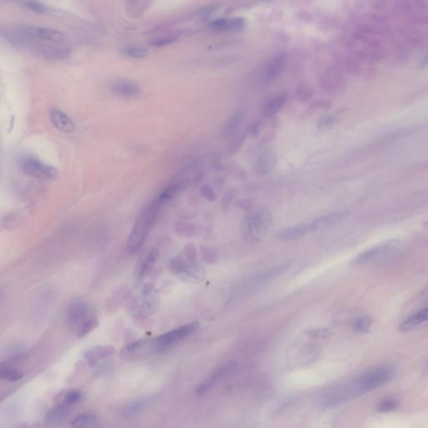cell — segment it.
Wrapping results in <instances>:
<instances>
[{
	"mask_svg": "<svg viewBox=\"0 0 428 428\" xmlns=\"http://www.w3.org/2000/svg\"><path fill=\"white\" fill-rule=\"evenodd\" d=\"M0 36L22 51L45 61H63L71 54L65 35L51 28L22 24L2 25Z\"/></svg>",
	"mask_w": 428,
	"mask_h": 428,
	"instance_id": "1",
	"label": "cell"
},
{
	"mask_svg": "<svg viewBox=\"0 0 428 428\" xmlns=\"http://www.w3.org/2000/svg\"><path fill=\"white\" fill-rule=\"evenodd\" d=\"M162 206L163 204L158 199L155 198L140 212L126 244V249L129 254H137L141 250L153 225L159 217Z\"/></svg>",
	"mask_w": 428,
	"mask_h": 428,
	"instance_id": "2",
	"label": "cell"
},
{
	"mask_svg": "<svg viewBox=\"0 0 428 428\" xmlns=\"http://www.w3.org/2000/svg\"><path fill=\"white\" fill-rule=\"evenodd\" d=\"M67 324L76 336L82 338L98 325V317L95 308L86 300H75L69 306Z\"/></svg>",
	"mask_w": 428,
	"mask_h": 428,
	"instance_id": "3",
	"label": "cell"
},
{
	"mask_svg": "<svg viewBox=\"0 0 428 428\" xmlns=\"http://www.w3.org/2000/svg\"><path fill=\"white\" fill-rule=\"evenodd\" d=\"M170 272L173 275L188 282H200L205 275V271L198 261V255L193 244H187L182 254L169 261Z\"/></svg>",
	"mask_w": 428,
	"mask_h": 428,
	"instance_id": "4",
	"label": "cell"
},
{
	"mask_svg": "<svg viewBox=\"0 0 428 428\" xmlns=\"http://www.w3.org/2000/svg\"><path fill=\"white\" fill-rule=\"evenodd\" d=\"M273 216L264 207L251 208L241 223L242 235L248 243L260 241L272 227Z\"/></svg>",
	"mask_w": 428,
	"mask_h": 428,
	"instance_id": "5",
	"label": "cell"
},
{
	"mask_svg": "<svg viewBox=\"0 0 428 428\" xmlns=\"http://www.w3.org/2000/svg\"><path fill=\"white\" fill-rule=\"evenodd\" d=\"M394 368L388 366L376 367L358 378L354 390L358 393L370 392L390 382L395 376Z\"/></svg>",
	"mask_w": 428,
	"mask_h": 428,
	"instance_id": "6",
	"label": "cell"
},
{
	"mask_svg": "<svg viewBox=\"0 0 428 428\" xmlns=\"http://www.w3.org/2000/svg\"><path fill=\"white\" fill-rule=\"evenodd\" d=\"M198 328L199 324L197 322L183 324L180 327L161 335L154 340L153 346L156 350H165L171 347L177 343L180 342L181 340L185 339L191 334L195 332L198 330Z\"/></svg>",
	"mask_w": 428,
	"mask_h": 428,
	"instance_id": "7",
	"label": "cell"
},
{
	"mask_svg": "<svg viewBox=\"0 0 428 428\" xmlns=\"http://www.w3.org/2000/svg\"><path fill=\"white\" fill-rule=\"evenodd\" d=\"M20 168L25 174L32 178L53 179L58 174L57 169L53 166L48 165L34 156H26L23 158L20 162Z\"/></svg>",
	"mask_w": 428,
	"mask_h": 428,
	"instance_id": "8",
	"label": "cell"
},
{
	"mask_svg": "<svg viewBox=\"0 0 428 428\" xmlns=\"http://www.w3.org/2000/svg\"><path fill=\"white\" fill-rule=\"evenodd\" d=\"M237 368V363L234 361H227L225 363L221 364L220 366L216 367L211 373L208 375V377L206 378L203 382L201 383L199 386H197L195 390L198 397H202L207 394L210 390L214 388L217 383L220 382L221 380L224 378L225 376L232 373V371L235 370Z\"/></svg>",
	"mask_w": 428,
	"mask_h": 428,
	"instance_id": "9",
	"label": "cell"
},
{
	"mask_svg": "<svg viewBox=\"0 0 428 428\" xmlns=\"http://www.w3.org/2000/svg\"><path fill=\"white\" fill-rule=\"evenodd\" d=\"M277 162L278 154L275 149L274 147L267 148L259 156L255 165V171L260 177H265L272 172Z\"/></svg>",
	"mask_w": 428,
	"mask_h": 428,
	"instance_id": "10",
	"label": "cell"
},
{
	"mask_svg": "<svg viewBox=\"0 0 428 428\" xmlns=\"http://www.w3.org/2000/svg\"><path fill=\"white\" fill-rule=\"evenodd\" d=\"M393 245H394V240H386L382 243H380L378 245L372 246L370 248H367L358 254L357 256L352 260V263L354 265H361L367 262H370L374 259L379 257L380 255L385 254V252L390 250Z\"/></svg>",
	"mask_w": 428,
	"mask_h": 428,
	"instance_id": "11",
	"label": "cell"
},
{
	"mask_svg": "<svg viewBox=\"0 0 428 428\" xmlns=\"http://www.w3.org/2000/svg\"><path fill=\"white\" fill-rule=\"evenodd\" d=\"M115 353L116 351L112 346H97L86 352L85 359L90 367L95 368L103 361L112 357Z\"/></svg>",
	"mask_w": 428,
	"mask_h": 428,
	"instance_id": "12",
	"label": "cell"
},
{
	"mask_svg": "<svg viewBox=\"0 0 428 428\" xmlns=\"http://www.w3.org/2000/svg\"><path fill=\"white\" fill-rule=\"evenodd\" d=\"M313 231L315 230L312 223H300L279 230L276 233V239L281 241H292L300 239Z\"/></svg>",
	"mask_w": 428,
	"mask_h": 428,
	"instance_id": "13",
	"label": "cell"
},
{
	"mask_svg": "<svg viewBox=\"0 0 428 428\" xmlns=\"http://www.w3.org/2000/svg\"><path fill=\"white\" fill-rule=\"evenodd\" d=\"M49 119L55 128L64 133H72L76 130V125L70 116L58 108L49 110Z\"/></svg>",
	"mask_w": 428,
	"mask_h": 428,
	"instance_id": "14",
	"label": "cell"
},
{
	"mask_svg": "<svg viewBox=\"0 0 428 428\" xmlns=\"http://www.w3.org/2000/svg\"><path fill=\"white\" fill-rule=\"evenodd\" d=\"M158 258H159V251L156 248H153L141 258L138 262L135 271V278L137 281H141V279L150 272L151 269H153V267L158 260Z\"/></svg>",
	"mask_w": 428,
	"mask_h": 428,
	"instance_id": "15",
	"label": "cell"
},
{
	"mask_svg": "<svg viewBox=\"0 0 428 428\" xmlns=\"http://www.w3.org/2000/svg\"><path fill=\"white\" fill-rule=\"evenodd\" d=\"M156 293L154 289L151 286H147L143 290V294L141 295L139 307L137 308L138 315L140 316H146L150 315L156 308L157 299L156 297Z\"/></svg>",
	"mask_w": 428,
	"mask_h": 428,
	"instance_id": "16",
	"label": "cell"
},
{
	"mask_svg": "<svg viewBox=\"0 0 428 428\" xmlns=\"http://www.w3.org/2000/svg\"><path fill=\"white\" fill-rule=\"evenodd\" d=\"M212 30L217 32H236L244 29L245 19L243 18H218L209 25Z\"/></svg>",
	"mask_w": 428,
	"mask_h": 428,
	"instance_id": "17",
	"label": "cell"
},
{
	"mask_svg": "<svg viewBox=\"0 0 428 428\" xmlns=\"http://www.w3.org/2000/svg\"><path fill=\"white\" fill-rule=\"evenodd\" d=\"M153 401V397L141 398L134 401H129L122 408L121 416L125 419H130L138 414L142 413L147 408L149 404Z\"/></svg>",
	"mask_w": 428,
	"mask_h": 428,
	"instance_id": "18",
	"label": "cell"
},
{
	"mask_svg": "<svg viewBox=\"0 0 428 428\" xmlns=\"http://www.w3.org/2000/svg\"><path fill=\"white\" fill-rule=\"evenodd\" d=\"M111 90L116 95L125 98H133L140 94V87L132 80H117L112 84Z\"/></svg>",
	"mask_w": 428,
	"mask_h": 428,
	"instance_id": "19",
	"label": "cell"
},
{
	"mask_svg": "<svg viewBox=\"0 0 428 428\" xmlns=\"http://www.w3.org/2000/svg\"><path fill=\"white\" fill-rule=\"evenodd\" d=\"M349 215V212L346 211H337L330 214H324L321 217L315 218V220H313L311 223L315 228V230L320 229H325L329 227L333 226L335 224L339 223L343 219H345Z\"/></svg>",
	"mask_w": 428,
	"mask_h": 428,
	"instance_id": "20",
	"label": "cell"
},
{
	"mask_svg": "<svg viewBox=\"0 0 428 428\" xmlns=\"http://www.w3.org/2000/svg\"><path fill=\"white\" fill-rule=\"evenodd\" d=\"M188 185H189L188 180L183 179V180L178 181L176 183L170 184L169 186L166 187L165 189L162 190V192L159 193V195L156 198L164 205L165 203L169 202L173 198L178 196L179 193L183 192L184 190L187 189Z\"/></svg>",
	"mask_w": 428,
	"mask_h": 428,
	"instance_id": "21",
	"label": "cell"
},
{
	"mask_svg": "<svg viewBox=\"0 0 428 428\" xmlns=\"http://www.w3.org/2000/svg\"><path fill=\"white\" fill-rule=\"evenodd\" d=\"M428 306H425L424 308L419 309L418 311H416V313H414L413 315L409 316L408 318L406 319L400 324L399 331L400 332H407L409 330H413L414 328L417 327L423 323H425L426 321H428Z\"/></svg>",
	"mask_w": 428,
	"mask_h": 428,
	"instance_id": "22",
	"label": "cell"
},
{
	"mask_svg": "<svg viewBox=\"0 0 428 428\" xmlns=\"http://www.w3.org/2000/svg\"><path fill=\"white\" fill-rule=\"evenodd\" d=\"M246 116V111L245 109H240L237 110L235 113L232 114L229 120L225 123L223 127V134L225 137H230L235 134L239 127L241 126L242 123L244 122Z\"/></svg>",
	"mask_w": 428,
	"mask_h": 428,
	"instance_id": "23",
	"label": "cell"
},
{
	"mask_svg": "<svg viewBox=\"0 0 428 428\" xmlns=\"http://www.w3.org/2000/svg\"><path fill=\"white\" fill-rule=\"evenodd\" d=\"M288 95L283 93L269 100L263 108V115L266 117H272L278 114L287 101Z\"/></svg>",
	"mask_w": 428,
	"mask_h": 428,
	"instance_id": "24",
	"label": "cell"
},
{
	"mask_svg": "<svg viewBox=\"0 0 428 428\" xmlns=\"http://www.w3.org/2000/svg\"><path fill=\"white\" fill-rule=\"evenodd\" d=\"M69 414H70V409L66 404L53 407L46 415V424L48 425L59 424L63 422L69 416Z\"/></svg>",
	"mask_w": 428,
	"mask_h": 428,
	"instance_id": "25",
	"label": "cell"
},
{
	"mask_svg": "<svg viewBox=\"0 0 428 428\" xmlns=\"http://www.w3.org/2000/svg\"><path fill=\"white\" fill-rule=\"evenodd\" d=\"M285 61H286L285 55H280L269 63L265 71V77L267 80H273L281 74L285 68Z\"/></svg>",
	"mask_w": 428,
	"mask_h": 428,
	"instance_id": "26",
	"label": "cell"
},
{
	"mask_svg": "<svg viewBox=\"0 0 428 428\" xmlns=\"http://www.w3.org/2000/svg\"><path fill=\"white\" fill-rule=\"evenodd\" d=\"M71 426L74 428H99L100 421L97 416L91 413H84L77 416L71 422Z\"/></svg>",
	"mask_w": 428,
	"mask_h": 428,
	"instance_id": "27",
	"label": "cell"
},
{
	"mask_svg": "<svg viewBox=\"0 0 428 428\" xmlns=\"http://www.w3.org/2000/svg\"><path fill=\"white\" fill-rule=\"evenodd\" d=\"M121 52L123 55L133 59L147 58L149 55V51L146 48H142L140 46H125L121 49Z\"/></svg>",
	"mask_w": 428,
	"mask_h": 428,
	"instance_id": "28",
	"label": "cell"
},
{
	"mask_svg": "<svg viewBox=\"0 0 428 428\" xmlns=\"http://www.w3.org/2000/svg\"><path fill=\"white\" fill-rule=\"evenodd\" d=\"M24 375L12 367L0 365V379L9 382H17L23 378Z\"/></svg>",
	"mask_w": 428,
	"mask_h": 428,
	"instance_id": "29",
	"label": "cell"
},
{
	"mask_svg": "<svg viewBox=\"0 0 428 428\" xmlns=\"http://www.w3.org/2000/svg\"><path fill=\"white\" fill-rule=\"evenodd\" d=\"M338 123L337 117L333 115H323L317 121V128L322 132L330 131Z\"/></svg>",
	"mask_w": 428,
	"mask_h": 428,
	"instance_id": "30",
	"label": "cell"
},
{
	"mask_svg": "<svg viewBox=\"0 0 428 428\" xmlns=\"http://www.w3.org/2000/svg\"><path fill=\"white\" fill-rule=\"evenodd\" d=\"M314 95L313 89L307 84H301L296 90V98L302 103H308Z\"/></svg>",
	"mask_w": 428,
	"mask_h": 428,
	"instance_id": "31",
	"label": "cell"
},
{
	"mask_svg": "<svg viewBox=\"0 0 428 428\" xmlns=\"http://www.w3.org/2000/svg\"><path fill=\"white\" fill-rule=\"evenodd\" d=\"M174 230L178 235L187 238V237H192L194 234L196 229L193 223L178 222L175 225Z\"/></svg>",
	"mask_w": 428,
	"mask_h": 428,
	"instance_id": "32",
	"label": "cell"
},
{
	"mask_svg": "<svg viewBox=\"0 0 428 428\" xmlns=\"http://www.w3.org/2000/svg\"><path fill=\"white\" fill-rule=\"evenodd\" d=\"M372 325V319L370 316H364L355 321L353 324L354 330L358 333H367Z\"/></svg>",
	"mask_w": 428,
	"mask_h": 428,
	"instance_id": "33",
	"label": "cell"
},
{
	"mask_svg": "<svg viewBox=\"0 0 428 428\" xmlns=\"http://www.w3.org/2000/svg\"><path fill=\"white\" fill-rule=\"evenodd\" d=\"M398 407V401L393 398H386L380 402L376 408L377 412L381 413H390L396 410Z\"/></svg>",
	"mask_w": 428,
	"mask_h": 428,
	"instance_id": "34",
	"label": "cell"
},
{
	"mask_svg": "<svg viewBox=\"0 0 428 428\" xmlns=\"http://www.w3.org/2000/svg\"><path fill=\"white\" fill-rule=\"evenodd\" d=\"M147 343V339H141L136 340L134 342L130 343L127 346L123 347L122 351V355L124 356L126 355H131L136 352H138V350L142 348Z\"/></svg>",
	"mask_w": 428,
	"mask_h": 428,
	"instance_id": "35",
	"label": "cell"
},
{
	"mask_svg": "<svg viewBox=\"0 0 428 428\" xmlns=\"http://www.w3.org/2000/svg\"><path fill=\"white\" fill-rule=\"evenodd\" d=\"M286 267H287V265H285V266L282 265V266L278 267V268H275V269H270L269 271L258 275H256V280L260 282L267 281V280H269L270 278H274L276 275H280L286 269Z\"/></svg>",
	"mask_w": 428,
	"mask_h": 428,
	"instance_id": "36",
	"label": "cell"
},
{
	"mask_svg": "<svg viewBox=\"0 0 428 428\" xmlns=\"http://www.w3.org/2000/svg\"><path fill=\"white\" fill-rule=\"evenodd\" d=\"M176 40L177 38L173 36L157 37L149 41V46L153 47H163L174 43Z\"/></svg>",
	"mask_w": 428,
	"mask_h": 428,
	"instance_id": "37",
	"label": "cell"
},
{
	"mask_svg": "<svg viewBox=\"0 0 428 428\" xmlns=\"http://www.w3.org/2000/svg\"><path fill=\"white\" fill-rule=\"evenodd\" d=\"M81 397H82L81 392L76 391V390H72L65 394L64 401L66 405L69 406V405L77 403L78 401L81 400Z\"/></svg>",
	"mask_w": 428,
	"mask_h": 428,
	"instance_id": "38",
	"label": "cell"
},
{
	"mask_svg": "<svg viewBox=\"0 0 428 428\" xmlns=\"http://www.w3.org/2000/svg\"><path fill=\"white\" fill-rule=\"evenodd\" d=\"M200 193L208 202H214L217 198L215 191L209 185H203L200 187Z\"/></svg>",
	"mask_w": 428,
	"mask_h": 428,
	"instance_id": "39",
	"label": "cell"
},
{
	"mask_svg": "<svg viewBox=\"0 0 428 428\" xmlns=\"http://www.w3.org/2000/svg\"><path fill=\"white\" fill-rule=\"evenodd\" d=\"M331 106H332V103L329 100H318V101H314L312 103L313 108H316L319 110H330Z\"/></svg>",
	"mask_w": 428,
	"mask_h": 428,
	"instance_id": "40",
	"label": "cell"
},
{
	"mask_svg": "<svg viewBox=\"0 0 428 428\" xmlns=\"http://www.w3.org/2000/svg\"><path fill=\"white\" fill-rule=\"evenodd\" d=\"M261 124L262 123L260 122H255L252 123V125L249 126V129H248V132H249L250 135H252L253 137L258 136L260 132Z\"/></svg>",
	"mask_w": 428,
	"mask_h": 428,
	"instance_id": "41",
	"label": "cell"
},
{
	"mask_svg": "<svg viewBox=\"0 0 428 428\" xmlns=\"http://www.w3.org/2000/svg\"><path fill=\"white\" fill-rule=\"evenodd\" d=\"M238 203V205L240 207V208H243V209H245V210H249L251 208V202L250 201H248L247 199H243V200H240L239 202H237Z\"/></svg>",
	"mask_w": 428,
	"mask_h": 428,
	"instance_id": "42",
	"label": "cell"
}]
</instances>
